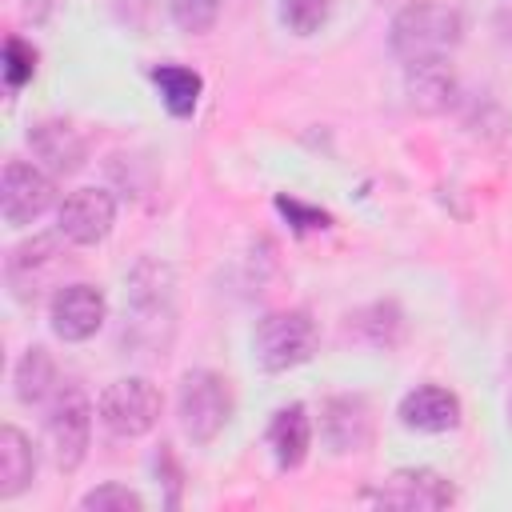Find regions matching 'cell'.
Listing matches in <instances>:
<instances>
[{
    "label": "cell",
    "instance_id": "cell-24",
    "mask_svg": "<svg viewBox=\"0 0 512 512\" xmlns=\"http://www.w3.org/2000/svg\"><path fill=\"white\" fill-rule=\"evenodd\" d=\"M276 208H280L284 216H292L300 232H308V228H328V216H324V212L304 208V204H296V200H288V196H280V200H276Z\"/></svg>",
    "mask_w": 512,
    "mask_h": 512
},
{
    "label": "cell",
    "instance_id": "cell-21",
    "mask_svg": "<svg viewBox=\"0 0 512 512\" xmlns=\"http://www.w3.org/2000/svg\"><path fill=\"white\" fill-rule=\"evenodd\" d=\"M332 12V0H280V24L296 36H312Z\"/></svg>",
    "mask_w": 512,
    "mask_h": 512
},
{
    "label": "cell",
    "instance_id": "cell-20",
    "mask_svg": "<svg viewBox=\"0 0 512 512\" xmlns=\"http://www.w3.org/2000/svg\"><path fill=\"white\" fill-rule=\"evenodd\" d=\"M84 512H144V496L132 492L128 484H100L80 496Z\"/></svg>",
    "mask_w": 512,
    "mask_h": 512
},
{
    "label": "cell",
    "instance_id": "cell-11",
    "mask_svg": "<svg viewBox=\"0 0 512 512\" xmlns=\"http://www.w3.org/2000/svg\"><path fill=\"white\" fill-rule=\"evenodd\" d=\"M372 504L380 508H404V512H436L456 504V488L448 476L432 468H396L388 480H380L376 492H368Z\"/></svg>",
    "mask_w": 512,
    "mask_h": 512
},
{
    "label": "cell",
    "instance_id": "cell-2",
    "mask_svg": "<svg viewBox=\"0 0 512 512\" xmlns=\"http://www.w3.org/2000/svg\"><path fill=\"white\" fill-rule=\"evenodd\" d=\"M172 336V276L156 260H140L128 276V324L124 340L140 348H164Z\"/></svg>",
    "mask_w": 512,
    "mask_h": 512
},
{
    "label": "cell",
    "instance_id": "cell-15",
    "mask_svg": "<svg viewBox=\"0 0 512 512\" xmlns=\"http://www.w3.org/2000/svg\"><path fill=\"white\" fill-rule=\"evenodd\" d=\"M268 448L276 456V464L288 472V468H300L308 448H312V416L304 404H284L276 408L272 424H268Z\"/></svg>",
    "mask_w": 512,
    "mask_h": 512
},
{
    "label": "cell",
    "instance_id": "cell-1",
    "mask_svg": "<svg viewBox=\"0 0 512 512\" xmlns=\"http://www.w3.org/2000/svg\"><path fill=\"white\" fill-rule=\"evenodd\" d=\"M464 40V20L452 4L440 0H412L392 16L388 48L396 60L424 64V60H448Z\"/></svg>",
    "mask_w": 512,
    "mask_h": 512
},
{
    "label": "cell",
    "instance_id": "cell-14",
    "mask_svg": "<svg viewBox=\"0 0 512 512\" xmlns=\"http://www.w3.org/2000/svg\"><path fill=\"white\" fill-rule=\"evenodd\" d=\"M396 416L412 432H452L460 424V400L440 384H420L400 400Z\"/></svg>",
    "mask_w": 512,
    "mask_h": 512
},
{
    "label": "cell",
    "instance_id": "cell-7",
    "mask_svg": "<svg viewBox=\"0 0 512 512\" xmlns=\"http://www.w3.org/2000/svg\"><path fill=\"white\" fill-rule=\"evenodd\" d=\"M56 204V176L44 172L36 160H8L4 176H0V212L4 224L24 228L32 220H40L48 208Z\"/></svg>",
    "mask_w": 512,
    "mask_h": 512
},
{
    "label": "cell",
    "instance_id": "cell-22",
    "mask_svg": "<svg viewBox=\"0 0 512 512\" xmlns=\"http://www.w3.org/2000/svg\"><path fill=\"white\" fill-rule=\"evenodd\" d=\"M168 12H172V24L180 32L204 36L220 16V0H168Z\"/></svg>",
    "mask_w": 512,
    "mask_h": 512
},
{
    "label": "cell",
    "instance_id": "cell-10",
    "mask_svg": "<svg viewBox=\"0 0 512 512\" xmlns=\"http://www.w3.org/2000/svg\"><path fill=\"white\" fill-rule=\"evenodd\" d=\"M48 320H52V332L64 340V344H80V340H92L104 320H108V300L96 284H84V280H72V284H60L52 292V304H48Z\"/></svg>",
    "mask_w": 512,
    "mask_h": 512
},
{
    "label": "cell",
    "instance_id": "cell-23",
    "mask_svg": "<svg viewBox=\"0 0 512 512\" xmlns=\"http://www.w3.org/2000/svg\"><path fill=\"white\" fill-rule=\"evenodd\" d=\"M36 72V52L20 40V36H8L4 40V84L8 92H20Z\"/></svg>",
    "mask_w": 512,
    "mask_h": 512
},
{
    "label": "cell",
    "instance_id": "cell-13",
    "mask_svg": "<svg viewBox=\"0 0 512 512\" xmlns=\"http://www.w3.org/2000/svg\"><path fill=\"white\" fill-rule=\"evenodd\" d=\"M24 140H28L32 156H36V164L44 172H52V176H72L88 156L84 136L68 120H40V124L28 128Z\"/></svg>",
    "mask_w": 512,
    "mask_h": 512
},
{
    "label": "cell",
    "instance_id": "cell-9",
    "mask_svg": "<svg viewBox=\"0 0 512 512\" xmlns=\"http://www.w3.org/2000/svg\"><path fill=\"white\" fill-rule=\"evenodd\" d=\"M116 224V200L108 188H76L56 204V232L64 244L92 248L100 244Z\"/></svg>",
    "mask_w": 512,
    "mask_h": 512
},
{
    "label": "cell",
    "instance_id": "cell-18",
    "mask_svg": "<svg viewBox=\"0 0 512 512\" xmlns=\"http://www.w3.org/2000/svg\"><path fill=\"white\" fill-rule=\"evenodd\" d=\"M12 384H16V400L20 404H44L48 396H56V364L48 356V348L32 344L24 348V356L16 360V372H12Z\"/></svg>",
    "mask_w": 512,
    "mask_h": 512
},
{
    "label": "cell",
    "instance_id": "cell-19",
    "mask_svg": "<svg viewBox=\"0 0 512 512\" xmlns=\"http://www.w3.org/2000/svg\"><path fill=\"white\" fill-rule=\"evenodd\" d=\"M152 80L160 88V100L172 116H192L196 104H200V92H204V80L200 72L184 68V64H160L152 68Z\"/></svg>",
    "mask_w": 512,
    "mask_h": 512
},
{
    "label": "cell",
    "instance_id": "cell-16",
    "mask_svg": "<svg viewBox=\"0 0 512 512\" xmlns=\"http://www.w3.org/2000/svg\"><path fill=\"white\" fill-rule=\"evenodd\" d=\"M36 476V452H32V440L4 424L0 428V500H12L20 496Z\"/></svg>",
    "mask_w": 512,
    "mask_h": 512
},
{
    "label": "cell",
    "instance_id": "cell-12",
    "mask_svg": "<svg viewBox=\"0 0 512 512\" xmlns=\"http://www.w3.org/2000/svg\"><path fill=\"white\" fill-rule=\"evenodd\" d=\"M320 440L328 452L348 456L372 444V408L364 396H328L320 404Z\"/></svg>",
    "mask_w": 512,
    "mask_h": 512
},
{
    "label": "cell",
    "instance_id": "cell-25",
    "mask_svg": "<svg viewBox=\"0 0 512 512\" xmlns=\"http://www.w3.org/2000/svg\"><path fill=\"white\" fill-rule=\"evenodd\" d=\"M508 420H512V396H508Z\"/></svg>",
    "mask_w": 512,
    "mask_h": 512
},
{
    "label": "cell",
    "instance_id": "cell-4",
    "mask_svg": "<svg viewBox=\"0 0 512 512\" xmlns=\"http://www.w3.org/2000/svg\"><path fill=\"white\" fill-rule=\"evenodd\" d=\"M176 416L192 444H212L232 420V388L212 368H192L176 388Z\"/></svg>",
    "mask_w": 512,
    "mask_h": 512
},
{
    "label": "cell",
    "instance_id": "cell-5",
    "mask_svg": "<svg viewBox=\"0 0 512 512\" xmlns=\"http://www.w3.org/2000/svg\"><path fill=\"white\" fill-rule=\"evenodd\" d=\"M160 408H164V396H160V388H156L152 380H144V376H120V380H112V384L100 392V400H96L100 424H104L112 436H120V440H136V436L152 432L156 420H160Z\"/></svg>",
    "mask_w": 512,
    "mask_h": 512
},
{
    "label": "cell",
    "instance_id": "cell-17",
    "mask_svg": "<svg viewBox=\"0 0 512 512\" xmlns=\"http://www.w3.org/2000/svg\"><path fill=\"white\" fill-rule=\"evenodd\" d=\"M456 80L448 60H424V64H408V96L420 112H440L452 104Z\"/></svg>",
    "mask_w": 512,
    "mask_h": 512
},
{
    "label": "cell",
    "instance_id": "cell-8",
    "mask_svg": "<svg viewBox=\"0 0 512 512\" xmlns=\"http://www.w3.org/2000/svg\"><path fill=\"white\" fill-rule=\"evenodd\" d=\"M60 232L56 236H32L24 244H16L4 260V280L12 288V296L20 304H36L44 296V288L52 284V276L64 264V248H60Z\"/></svg>",
    "mask_w": 512,
    "mask_h": 512
},
{
    "label": "cell",
    "instance_id": "cell-3",
    "mask_svg": "<svg viewBox=\"0 0 512 512\" xmlns=\"http://www.w3.org/2000/svg\"><path fill=\"white\" fill-rule=\"evenodd\" d=\"M316 344H320V332L304 308L268 312L256 320V332H252V352L264 372H288L308 364L316 356Z\"/></svg>",
    "mask_w": 512,
    "mask_h": 512
},
{
    "label": "cell",
    "instance_id": "cell-6",
    "mask_svg": "<svg viewBox=\"0 0 512 512\" xmlns=\"http://www.w3.org/2000/svg\"><path fill=\"white\" fill-rule=\"evenodd\" d=\"M44 440L52 452V464L60 472H76L88 456V440H92V404L80 388H56L48 416H44Z\"/></svg>",
    "mask_w": 512,
    "mask_h": 512
}]
</instances>
